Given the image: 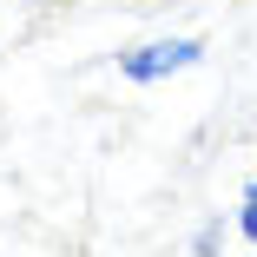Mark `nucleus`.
Instances as JSON below:
<instances>
[{
  "instance_id": "nucleus-1",
  "label": "nucleus",
  "mask_w": 257,
  "mask_h": 257,
  "mask_svg": "<svg viewBox=\"0 0 257 257\" xmlns=\"http://www.w3.org/2000/svg\"><path fill=\"white\" fill-rule=\"evenodd\" d=\"M204 60V40H152L139 53H125V79H165L178 66H198Z\"/></svg>"
},
{
  "instance_id": "nucleus-2",
  "label": "nucleus",
  "mask_w": 257,
  "mask_h": 257,
  "mask_svg": "<svg viewBox=\"0 0 257 257\" xmlns=\"http://www.w3.org/2000/svg\"><path fill=\"white\" fill-rule=\"evenodd\" d=\"M237 224H244V237L257 244V191H244V211H237Z\"/></svg>"
}]
</instances>
